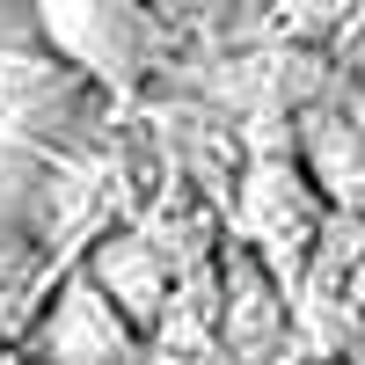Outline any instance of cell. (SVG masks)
<instances>
[{"label":"cell","mask_w":365,"mask_h":365,"mask_svg":"<svg viewBox=\"0 0 365 365\" xmlns=\"http://www.w3.org/2000/svg\"><path fill=\"white\" fill-rule=\"evenodd\" d=\"M29 8H37V37L51 44V58L96 88H132L168 51V29L146 0H29Z\"/></svg>","instance_id":"cell-1"},{"label":"cell","mask_w":365,"mask_h":365,"mask_svg":"<svg viewBox=\"0 0 365 365\" xmlns=\"http://www.w3.org/2000/svg\"><path fill=\"white\" fill-rule=\"evenodd\" d=\"M292 161L307 168L314 197L329 212H351L365 220V81H336L322 88L314 103H299V125H292Z\"/></svg>","instance_id":"cell-2"},{"label":"cell","mask_w":365,"mask_h":365,"mask_svg":"<svg viewBox=\"0 0 365 365\" xmlns=\"http://www.w3.org/2000/svg\"><path fill=\"white\" fill-rule=\"evenodd\" d=\"M132 351H139V329L103 299V285L81 263L58 278V292L22 329V358L29 365H125Z\"/></svg>","instance_id":"cell-3"},{"label":"cell","mask_w":365,"mask_h":365,"mask_svg":"<svg viewBox=\"0 0 365 365\" xmlns=\"http://www.w3.org/2000/svg\"><path fill=\"white\" fill-rule=\"evenodd\" d=\"M322 220H329V205L314 197V182L292 161V146L249 161V175H241V241H249L270 270H278V249H292V263H307Z\"/></svg>","instance_id":"cell-4"},{"label":"cell","mask_w":365,"mask_h":365,"mask_svg":"<svg viewBox=\"0 0 365 365\" xmlns=\"http://www.w3.org/2000/svg\"><path fill=\"white\" fill-rule=\"evenodd\" d=\"M81 270L103 285V299H110V307L139 329V336H146V329H161L168 292H175V263H168V249H161L154 234H139V227L103 234L96 249L81 256Z\"/></svg>","instance_id":"cell-5"},{"label":"cell","mask_w":365,"mask_h":365,"mask_svg":"<svg viewBox=\"0 0 365 365\" xmlns=\"http://www.w3.org/2000/svg\"><path fill=\"white\" fill-rule=\"evenodd\" d=\"M220 329H227V351L249 365L285 336V278L249 241H227V256H220Z\"/></svg>","instance_id":"cell-6"},{"label":"cell","mask_w":365,"mask_h":365,"mask_svg":"<svg viewBox=\"0 0 365 365\" xmlns=\"http://www.w3.org/2000/svg\"><path fill=\"white\" fill-rule=\"evenodd\" d=\"M358 8H365V0H278L270 22H278L285 37H299V44H336L344 29L358 22Z\"/></svg>","instance_id":"cell-7"},{"label":"cell","mask_w":365,"mask_h":365,"mask_svg":"<svg viewBox=\"0 0 365 365\" xmlns=\"http://www.w3.org/2000/svg\"><path fill=\"white\" fill-rule=\"evenodd\" d=\"M22 329H29V322H15V292L0 285V344H8V336H22Z\"/></svg>","instance_id":"cell-8"},{"label":"cell","mask_w":365,"mask_h":365,"mask_svg":"<svg viewBox=\"0 0 365 365\" xmlns=\"http://www.w3.org/2000/svg\"><path fill=\"white\" fill-rule=\"evenodd\" d=\"M344 58H351V73L365 81V29H351V37H344Z\"/></svg>","instance_id":"cell-9"},{"label":"cell","mask_w":365,"mask_h":365,"mask_svg":"<svg viewBox=\"0 0 365 365\" xmlns=\"http://www.w3.org/2000/svg\"><path fill=\"white\" fill-rule=\"evenodd\" d=\"M351 29H365V8H358V22H351ZM351 29H344V37H351ZM344 37H336V44H344Z\"/></svg>","instance_id":"cell-10"}]
</instances>
